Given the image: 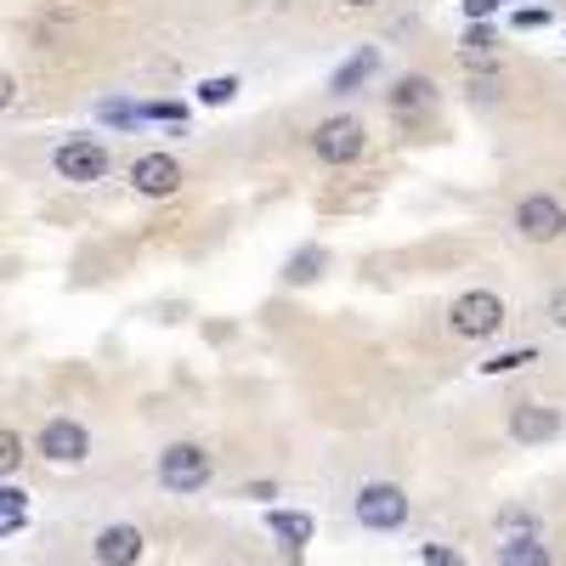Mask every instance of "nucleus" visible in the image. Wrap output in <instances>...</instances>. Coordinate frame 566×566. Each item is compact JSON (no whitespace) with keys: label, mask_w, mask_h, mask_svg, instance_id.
I'll return each instance as SVG.
<instances>
[{"label":"nucleus","mask_w":566,"mask_h":566,"mask_svg":"<svg viewBox=\"0 0 566 566\" xmlns=\"http://www.w3.org/2000/svg\"><path fill=\"white\" fill-rule=\"evenodd\" d=\"M448 328H453L459 340H493L499 328H504V301L493 290H464L448 306Z\"/></svg>","instance_id":"1"},{"label":"nucleus","mask_w":566,"mask_h":566,"mask_svg":"<svg viewBox=\"0 0 566 566\" xmlns=\"http://www.w3.org/2000/svg\"><path fill=\"white\" fill-rule=\"evenodd\" d=\"M352 515L368 533H397L408 522V493L397 482H363L357 499H352Z\"/></svg>","instance_id":"2"},{"label":"nucleus","mask_w":566,"mask_h":566,"mask_svg":"<svg viewBox=\"0 0 566 566\" xmlns=\"http://www.w3.org/2000/svg\"><path fill=\"white\" fill-rule=\"evenodd\" d=\"M363 148H368V125L352 114H335L312 130V154L323 165H352V159H363Z\"/></svg>","instance_id":"3"},{"label":"nucleus","mask_w":566,"mask_h":566,"mask_svg":"<svg viewBox=\"0 0 566 566\" xmlns=\"http://www.w3.org/2000/svg\"><path fill=\"white\" fill-rule=\"evenodd\" d=\"M159 482H165V493H199V488H210V453L199 442H170L159 453Z\"/></svg>","instance_id":"4"},{"label":"nucleus","mask_w":566,"mask_h":566,"mask_svg":"<svg viewBox=\"0 0 566 566\" xmlns=\"http://www.w3.org/2000/svg\"><path fill=\"white\" fill-rule=\"evenodd\" d=\"M52 165H57V176L63 181H103L108 176V148L97 136H69V142H57V154H52Z\"/></svg>","instance_id":"5"},{"label":"nucleus","mask_w":566,"mask_h":566,"mask_svg":"<svg viewBox=\"0 0 566 566\" xmlns=\"http://www.w3.org/2000/svg\"><path fill=\"white\" fill-rule=\"evenodd\" d=\"M566 227V210L555 193H527L522 205H515V232H522L527 244H555Z\"/></svg>","instance_id":"6"},{"label":"nucleus","mask_w":566,"mask_h":566,"mask_svg":"<svg viewBox=\"0 0 566 566\" xmlns=\"http://www.w3.org/2000/svg\"><path fill=\"white\" fill-rule=\"evenodd\" d=\"M34 448L52 459V464H80V459L91 453V431H85L80 419H45L40 437H34Z\"/></svg>","instance_id":"7"},{"label":"nucleus","mask_w":566,"mask_h":566,"mask_svg":"<svg viewBox=\"0 0 566 566\" xmlns=\"http://www.w3.org/2000/svg\"><path fill=\"white\" fill-rule=\"evenodd\" d=\"M555 437H560V408H549V402H515L510 408V442L544 448Z\"/></svg>","instance_id":"8"},{"label":"nucleus","mask_w":566,"mask_h":566,"mask_svg":"<svg viewBox=\"0 0 566 566\" xmlns=\"http://www.w3.org/2000/svg\"><path fill=\"white\" fill-rule=\"evenodd\" d=\"M130 187H136L142 199H170L176 187H181V165L170 154H142L130 165Z\"/></svg>","instance_id":"9"},{"label":"nucleus","mask_w":566,"mask_h":566,"mask_svg":"<svg viewBox=\"0 0 566 566\" xmlns=\"http://www.w3.org/2000/svg\"><path fill=\"white\" fill-rule=\"evenodd\" d=\"M142 533L130 527V522H114V527H103L97 533V544H91V555H97V566H136L142 560Z\"/></svg>","instance_id":"10"},{"label":"nucleus","mask_w":566,"mask_h":566,"mask_svg":"<svg viewBox=\"0 0 566 566\" xmlns=\"http://www.w3.org/2000/svg\"><path fill=\"white\" fill-rule=\"evenodd\" d=\"M437 108V80H424V74H402L391 85V114L397 119H424Z\"/></svg>","instance_id":"11"},{"label":"nucleus","mask_w":566,"mask_h":566,"mask_svg":"<svg viewBox=\"0 0 566 566\" xmlns=\"http://www.w3.org/2000/svg\"><path fill=\"white\" fill-rule=\"evenodd\" d=\"M499 566H555L544 533H515V538H499Z\"/></svg>","instance_id":"12"},{"label":"nucleus","mask_w":566,"mask_h":566,"mask_svg":"<svg viewBox=\"0 0 566 566\" xmlns=\"http://www.w3.org/2000/svg\"><path fill=\"white\" fill-rule=\"evenodd\" d=\"M266 527H272V538H283V549H290V555H301L312 544V515H301V510H272Z\"/></svg>","instance_id":"13"},{"label":"nucleus","mask_w":566,"mask_h":566,"mask_svg":"<svg viewBox=\"0 0 566 566\" xmlns=\"http://www.w3.org/2000/svg\"><path fill=\"white\" fill-rule=\"evenodd\" d=\"M374 69H380V52H374V45H363L357 57H346L340 69H335V80H328V91H335V97H346V91H357Z\"/></svg>","instance_id":"14"},{"label":"nucleus","mask_w":566,"mask_h":566,"mask_svg":"<svg viewBox=\"0 0 566 566\" xmlns=\"http://www.w3.org/2000/svg\"><path fill=\"white\" fill-rule=\"evenodd\" d=\"M328 272V250H317V244H306V250H295L290 261H283V283H312V277H323Z\"/></svg>","instance_id":"15"},{"label":"nucleus","mask_w":566,"mask_h":566,"mask_svg":"<svg viewBox=\"0 0 566 566\" xmlns=\"http://www.w3.org/2000/svg\"><path fill=\"white\" fill-rule=\"evenodd\" d=\"M18 464H23V437L0 424V482H7V476H18Z\"/></svg>","instance_id":"16"},{"label":"nucleus","mask_w":566,"mask_h":566,"mask_svg":"<svg viewBox=\"0 0 566 566\" xmlns=\"http://www.w3.org/2000/svg\"><path fill=\"white\" fill-rule=\"evenodd\" d=\"M232 97H239V80H232V74H227V80L216 74V80L199 85V103H210V108H221V103H232Z\"/></svg>","instance_id":"17"},{"label":"nucleus","mask_w":566,"mask_h":566,"mask_svg":"<svg viewBox=\"0 0 566 566\" xmlns=\"http://www.w3.org/2000/svg\"><path fill=\"white\" fill-rule=\"evenodd\" d=\"M493 45H499V34H493L488 23H470V29H464V52H470V57H482V52H493Z\"/></svg>","instance_id":"18"},{"label":"nucleus","mask_w":566,"mask_h":566,"mask_svg":"<svg viewBox=\"0 0 566 566\" xmlns=\"http://www.w3.org/2000/svg\"><path fill=\"white\" fill-rule=\"evenodd\" d=\"M522 363H533V346H522V352H499V357H488L482 368H488V374H510V368H522Z\"/></svg>","instance_id":"19"},{"label":"nucleus","mask_w":566,"mask_h":566,"mask_svg":"<svg viewBox=\"0 0 566 566\" xmlns=\"http://www.w3.org/2000/svg\"><path fill=\"white\" fill-rule=\"evenodd\" d=\"M499 527H504L510 538H515V533H538V522H533L527 510H504V515H499Z\"/></svg>","instance_id":"20"},{"label":"nucleus","mask_w":566,"mask_h":566,"mask_svg":"<svg viewBox=\"0 0 566 566\" xmlns=\"http://www.w3.org/2000/svg\"><path fill=\"white\" fill-rule=\"evenodd\" d=\"M23 504H29V493H23V488L0 482V515H23Z\"/></svg>","instance_id":"21"},{"label":"nucleus","mask_w":566,"mask_h":566,"mask_svg":"<svg viewBox=\"0 0 566 566\" xmlns=\"http://www.w3.org/2000/svg\"><path fill=\"white\" fill-rule=\"evenodd\" d=\"M499 7H504V0H464V18H470V23H488Z\"/></svg>","instance_id":"22"},{"label":"nucleus","mask_w":566,"mask_h":566,"mask_svg":"<svg viewBox=\"0 0 566 566\" xmlns=\"http://www.w3.org/2000/svg\"><path fill=\"white\" fill-rule=\"evenodd\" d=\"M549 23V7H527V12H515V29H538Z\"/></svg>","instance_id":"23"},{"label":"nucleus","mask_w":566,"mask_h":566,"mask_svg":"<svg viewBox=\"0 0 566 566\" xmlns=\"http://www.w3.org/2000/svg\"><path fill=\"white\" fill-rule=\"evenodd\" d=\"M12 103H18V80H12L7 69H0V114H7Z\"/></svg>","instance_id":"24"},{"label":"nucleus","mask_w":566,"mask_h":566,"mask_svg":"<svg viewBox=\"0 0 566 566\" xmlns=\"http://www.w3.org/2000/svg\"><path fill=\"white\" fill-rule=\"evenodd\" d=\"M424 560H431V566H459V555L442 549V544H424Z\"/></svg>","instance_id":"25"},{"label":"nucleus","mask_w":566,"mask_h":566,"mask_svg":"<svg viewBox=\"0 0 566 566\" xmlns=\"http://www.w3.org/2000/svg\"><path fill=\"white\" fill-rule=\"evenodd\" d=\"M549 323H555V328H566V290H555V295H549Z\"/></svg>","instance_id":"26"},{"label":"nucleus","mask_w":566,"mask_h":566,"mask_svg":"<svg viewBox=\"0 0 566 566\" xmlns=\"http://www.w3.org/2000/svg\"><path fill=\"white\" fill-rule=\"evenodd\" d=\"M103 119H119V125H125V119H142V114H136V108H125V103H108V108H103Z\"/></svg>","instance_id":"27"},{"label":"nucleus","mask_w":566,"mask_h":566,"mask_svg":"<svg viewBox=\"0 0 566 566\" xmlns=\"http://www.w3.org/2000/svg\"><path fill=\"white\" fill-rule=\"evenodd\" d=\"M18 527H23V515H0V538H12Z\"/></svg>","instance_id":"28"},{"label":"nucleus","mask_w":566,"mask_h":566,"mask_svg":"<svg viewBox=\"0 0 566 566\" xmlns=\"http://www.w3.org/2000/svg\"><path fill=\"white\" fill-rule=\"evenodd\" d=\"M346 7H380V0H346Z\"/></svg>","instance_id":"29"},{"label":"nucleus","mask_w":566,"mask_h":566,"mask_svg":"<svg viewBox=\"0 0 566 566\" xmlns=\"http://www.w3.org/2000/svg\"><path fill=\"white\" fill-rule=\"evenodd\" d=\"M560 239H566V227H560Z\"/></svg>","instance_id":"30"}]
</instances>
